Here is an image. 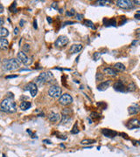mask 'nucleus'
I'll list each match as a JSON object with an SVG mask.
<instances>
[{
  "label": "nucleus",
  "instance_id": "nucleus-1",
  "mask_svg": "<svg viewBox=\"0 0 140 157\" xmlns=\"http://www.w3.org/2000/svg\"><path fill=\"white\" fill-rule=\"evenodd\" d=\"M16 103L12 98L4 99L0 105L1 110L4 113H9V114H13L16 112Z\"/></svg>",
  "mask_w": 140,
  "mask_h": 157
},
{
  "label": "nucleus",
  "instance_id": "nucleus-2",
  "mask_svg": "<svg viewBox=\"0 0 140 157\" xmlns=\"http://www.w3.org/2000/svg\"><path fill=\"white\" fill-rule=\"evenodd\" d=\"M20 66V62L16 59H5L3 62V69L4 71H14L19 69Z\"/></svg>",
  "mask_w": 140,
  "mask_h": 157
},
{
  "label": "nucleus",
  "instance_id": "nucleus-3",
  "mask_svg": "<svg viewBox=\"0 0 140 157\" xmlns=\"http://www.w3.org/2000/svg\"><path fill=\"white\" fill-rule=\"evenodd\" d=\"M54 75L52 74L51 72H45L40 73V76L37 78V83H39L40 85L42 84H46V83H53L54 82Z\"/></svg>",
  "mask_w": 140,
  "mask_h": 157
},
{
  "label": "nucleus",
  "instance_id": "nucleus-4",
  "mask_svg": "<svg viewBox=\"0 0 140 157\" xmlns=\"http://www.w3.org/2000/svg\"><path fill=\"white\" fill-rule=\"evenodd\" d=\"M61 88L58 86H52L48 90V94L52 98H60L61 95Z\"/></svg>",
  "mask_w": 140,
  "mask_h": 157
},
{
  "label": "nucleus",
  "instance_id": "nucleus-5",
  "mask_svg": "<svg viewBox=\"0 0 140 157\" xmlns=\"http://www.w3.org/2000/svg\"><path fill=\"white\" fill-rule=\"evenodd\" d=\"M117 5L121 9H124V10H131V9H132L134 7L133 2L132 1H129V0L117 1Z\"/></svg>",
  "mask_w": 140,
  "mask_h": 157
},
{
  "label": "nucleus",
  "instance_id": "nucleus-6",
  "mask_svg": "<svg viewBox=\"0 0 140 157\" xmlns=\"http://www.w3.org/2000/svg\"><path fill=\"white\" fill-rule=\"evenodd\" d=\"M73 102V98L68 94H64L59 98V103L62 106H68Z\"/></svg>",
  "mask_w": 140,
  "mask_h": 157
},
{
  "label": "nucleus",
  "instance_id": "nucleus-7",
  "mask_svg": "<svg viewBox=\"0 0 140 157\" xmlns=\"http://www.w3.org/2000/svg\"><path fill=\"white\" fill-rule=\"evenodd\" d=\"M18 60L21 63H23L24 65H25V66L31 65L32 62H33V60L30 59L24 52H20L18 53Z\"/></svg>",
  "mask_w": 140,
  "mask_h": 157
},
{
  "label": "nucleus",
  "instance_id": "nucleus-8",
  "mask_svg": "<svg viewBox=\"0 0 140 157\" xmlns=\"http://www.w3.org/2000/svg\"><path fill=\"white\" fill-rule=\"evenodd\" d=\"M26 89L30 92L32 97H35L38 94V87H37V85L34 84V83H28L26 85Z\"/></svg>",
  "mask_w": 140,
  "mask_h": 157
},
{
  "label": "nucleus",
  "instance_id": "nucleus-9",
  "mask_svg": "<svg viewBox=\"0 0 140 157\" xmlns=\"http://www.w3.org/2000/svg\"><path fill=\"white\" fill-rule=\"evenodd\" d=\"M68 39L66 36H60L55 41V46L57 47H64L67 45L68 43Z\"/></svg>",
  "mask_w": 140,
  "mask_h": 157
},
{
  "label": "nucleus",
  "instance_id": "nucleus-10",
  "mask_svg": "<svg viewBox=\"0 0 140 157\" xmlns=\"http://www.w3.org/2000/svg\"><path fill=\"white\" fill-rule=\"evenodd\" d=\"M113 87L118 92L123 93V92L126 91V86H124V84L122 80H118L117 82H115V84L113 85Z\"/></svg>",
  "mask_w": 140,
  "mask_h": 157
},
{
  "label": "nucleus",
  "instance_id": "nucleus-11",
  "mask_svg": "<svg viewBox=\"0 0 140 157\" xmlns=\"http://www.w3.org/2000/svg\"><path fill=\"white\" fill-rule=\"evenodd\" d=\"M127 127H128L130 129H132V128H139V120L138 119L131 120L128 122Z\"/></svg>",
  "mask_w": 140,
  "mask_h": 157
},
{
  "label": "nucleus",
  "instance_id": "nucleus-12",
  "mask_svg": "<svg viewBox=\"0 0 140 157\" xmlns=\"http://www.w3.org/2000/svg\"><path fill=\"white\" fill-rule=\"evenodd\" d=\"M103 73L105 74L109 75V76H117L118 73V72L117 70H115L114 68H112V67H106V68H104L103 69Z\"/></svg>",
  "mask_w": 140,
  "mask_h": 157
},
{
  "label": "nucleus",
  "instance_id": "nucleus-13",
  "mask_svg": "<svg viewBox=\"0 0 140 157\" xmlns=\"http://www.w3.org/2000/svg\"><path fill=\"white\" fill-rule=\"evenodd\" d=\"M102 133L105 136H107V137H109V138L115 137V136L118 135V134H117V132L112 131V130L108 129V128H103V129L102 130Z\"/></svg>",
  "mask_w": 140,
  "mask_h": 157
},
{
  "label": "nucleus",
  "instance_id": "nucleus-14",
  "mask_svg": "<svg viewBox=\"0 0 140 157\" xmlns=\"http://www.w3.org/2000/svg\"><path fill=\"white\" fill-rule=\"evenodd\" d=\"M128 112L130 115H137L139 112V106L138 104H134L128 108Z\"/></svg>",
  "mask_w": 140,
  "mask_h": 157
},
{
  "label": "nucleus",
  "instance_id": "nucleus-15",
  "mask_svg": "<svg viewBox=\"0 0 140 157\" xmlns=\"http://www.w3.org/2000/svg\"><path fill=\"white\" fill-rule=\"evenodd\" d=\"M82 49V45L81 44H78V45H73L70 49H69V53L74 54V53H79L81 50Z\"/></svg>",
  "mask_w": 140,
  "mask_h": 157
},
{
  "label": "nucleus",
  "instance_id": "nucleus-16",
  "mask_svg": "<svg viewBox=\"0 0 140 157\" xmlns=\"http://www.w3.org/2000/svg\"><path fill=\"white\" fill-rule=\"evenodd\" d=\"M110 80H107V81H105V82H102L101 84H99L98 86H97V89L99 90V91H104V90H106L109 86H110Z\"/></svg>",
  "mask_w": 140,
  "mask_h": 157
},
{
  "label": "nucleus",
  "instance_id": "nucleus-17",
  "mask_svg": "<svg viewBox=\"0 0 140 157\" xmlns=\"http://www.w3.org/2000/svg\"><path fill=\"white\" fill-rule=\"evenodd\" d=\"M9 46V42L8 40L4 38L0 39V49L2 50H6Z\"/></svg>",
  "mask_w": 140,
  "mask_h": 157
},
{
  "label": "nucleus",
  "instance_id": "nucleus-18",
  "mask_svg": "<svg viewBox=\"0 0 140 157\" xmlns=\"http://www.w3.org/2000/svg\"><path fill=\"white\" fill-rule=\"evenodd\" d=\"M48 119H49V120H50V121H52V122H56V121H58V120H59V119H60V115H59V114H57V113L52 112V113L49 115Z\"/></svg>",
  "mask_w": 140,
  "mask_h": 157
},
{
  "label": "nucleus",
  "instance_id": "nucleus-19",
  "mask_svg": "<svg viewBox=\"0 0 140 157\" xmlns=\"http://www.w3.org/2000/svg\"><path fill=\"white\" fill-rule=\"evenodd\" d=\"M31 107H32V104H31V102H29V101H23V102H21V104H20V108H21L22 110H24V111L29 109Z\"/></svg>",
  "mask_w": 140,
  "mask_h": 157
},
{
  "label": "nucleus",
  "instance_id": "nucleus-20",
  "mask_svg": "<svg viewBox=\"0 0 140 157\" xmlns=\"http://www.w3.org/2000/svg\"><path fill=\"white\" fill-rule=\"evenodd\" d=\"M114 69L117 70L118 72H123V71H125V66H124L123 64H122L120 62H118V63H116V64H115V66H114Z\"/></svg>",
  "mask_w": 140,
  "mask_h": 157
},
{
  "label": "nucleus",
  "instance_id": "nucleus-21",
  "mask_svg": "<svg viewBox=\"0 0 140 157\" xmlns=\"http://www.w3.org/2000/svg\"><path fill=\"white\" fill-rule=\"evenodd\" d=\"M9 35V31L4 27H0V39L5 38Z\"/></svg>",
  "mask_w": 140,
  "mask_h": 157
},
{
  "label": "nucleus",
  "instance_id": "nucleus-22",
  "mask_svg": "<svg viewBox=\"0 0 140 157\" xmlns=\"http://www.w3.org/2000/svg\"><path fill=\"white\" fill-rule=\"evenodd\" d=\"M104 22V25L106 26H110V25H116V19H103Z\"/></svg>",
  "mask_w": 140,
  "mask_h": 157
},
{
  "label": "nucleus",
  "instance_id": "nucleus-23",
  "mask_svg": "<svg viewBox=\"0 0 140 157\" xmlns=\"http://www.w3.org/2000/svg\"><path fill=\"white\" fill-rule=\"evenodd\" d=\"M83 23H84V24L86 25V26H88V27H89V28H92L93 30H96V26L94 25V24H93V22L92 21H90V20H88V19H85L83 21Z\"/></svg>",
  "mask_w": 140,
  "mask_h": 157
},
{
  "label": "nucleus",
  "instance_id": "nucleus-24",
  "mask_svg": "<svg viewBox=\"0 0 140 157\" xmlns=\"http://www.w3.org/2000/svg\"><path fill=\"white\" fill-rule=\"evenodd\" d=\"M94 142H96L95 140L84 139V140H82L81 141V144H82V145H89V144H92V143H94Z\"/></svg>",
  "mask_w": 140,
  "mask_h": 157
},
{
  "label": "nucleus",
  "instance_id": "nucleus-25",
  "mask_svg": "<svg viewBox=\"0 0 140 157\" xmlns=\"http://www.w3.org/2000/svg\"><path fill=\"white\" fill-rule=\"evenodd\" d=\"M126 90H127L128 92H133V91H135V90H136V85H135L133 82H131V83L126 87Z\"/></svg>",
  "mask_w": 140,
  "mask_h": 157
},
{
  "label": "nucleus",
  "instance_id": "nucleus-26",
  "mask_svg": "<svg viewBox=\"0 0 140 157\" xmlns=\"http://www.w3.org/2000/svg\"><path fill=\"white\" fill-rule=\"evenodd\" d=\"M76 13H75V9H71L70 11H67V12H66V15L67 16V17H73V16H75Z\"/></svg>",
  "mask_w": 140,
  "mask_h": 157
},
{
  "label": "nucleus",
  "instance_id": "nucleus-27",
  "mask_svg": "<svg viewBox=\"0 0 140 157\" xmlns=\"http://www.w3.org/2000/svg\"><path fill=\"white\" fill-rule=\"evenodd\" d=\"M111 1H108V0H101V1H97V4H100V5H105V4H110Z\"/></svg>",
  "mask_w": 140,
  "mask_h": 157
},
{
  "label": "nucleus",
  "instance_id": "nucleus-28",
  "mask_svg": "<svg viewBox=\"0 0 140 157\" xmlns=\"http://www.w3.org/2000/svg\"><path fill=\"white\" fill-rule=\"evenodd\" d=\"M78 132H79V130H78L77 123H75V126H74V127H73V129H72V131H71V133L75 135V134H78Z\"/></svg>",
  "mask_w": 140,
  "mask_h": 157
},
{
  "label": "nucleus",
  "instance_id": "nucleus-29",
  "mask_svg": "<svg viewBox=\"0 0 140 157\" xmlns=\"http://www.w3.org/2000/svg\"><path fill=\"white\" fill-rule=\"evenodd\" d=\"M101 57V53H94V56H93V59L94 60H97V59H100Z\"/></svg>",
  "mask_w": 140,
  "mask_h": 157
},
{
  "label": "nucleus",
  "instance_id": "nucleus-30",
  "mask_svg": "<svg viewBox=\"0 0 140 157\" xmlns=\"http://www.w3.org/2000/svg\"><path fill=\"white\" fill-rule=\"evenodd\" d=\"M83 18H84V16H83L82 14H79V13L76 14V19L77 20L81 21V20H83Z\"/></svg>",
  "mask_w": 140,
  "mask_h": 157
},
{
  "label": "nucleus",
  "instance_id": "nucleus-31",
  "mask_svg": "<svg viewBox=\"0 0 140 157\" xmlns=\"http://www.w3.org/2000/svg\"><path fill=\"white\" fill-rule=\"evenodd\" d=\"M4 24V19L3 17H0V27H2V25Z\"/></svg>",
  "mask_w": 140,
  "mask_h": 157
},
{
  "label": "nucleus",
  "instance_id": "nucleus-32",
  "mask_svg": "<svg viewBox=\"0 0 140 157\" xmlns=\"http://www.w3.org/2000/svg\"><path fill=\"white\" fill-rule=\"evenodd\" d=\"M14 34H15V35H18V34H19V28L16 27V28L14 29Z\"/></svg>",
  "mask_w": 140,
  "mask_h": 157
},
{
  "label": "nucleus",
  "instance_id": "nucleus-33",
  "mask_svg": "<svg viewBox=\"0 0 140 157\" xmlns=\"http://www.w3.org/2000/svg\"><path fill=\"white\" fill-rule=\"evenodd\" d=\"M139 13H140V12L139 11L138 12H137V14L135 15V18H136V19H139L140 18H139Z\"/></svg>",
  "mask_w": 140,
  "mask_h": 157
},
{
  "label": "nucleus",
  "instance_id": "nucleus-34",
  "mask_svg": "<svg viewBox=\"0 0 140 157\" xmlns=\"http://www.w3.org/2000/svg\"><path fill=\"white\" fill-rule=\"evenodd\" d=\"M18 75H10V76H7L6 78H17Z\"/></svg>",
  "mask_w": 140,
  "mask_h": 157
},
{
  "label": "nucleus",
  "instance_id": "nucleus-35",
  "mask_svg": "<svg viewBox=\"0 0 140 157\" xmlns=\"http://www.w3.org/2000/svg\"><path fill=\"white\" fill-rule=\"evenodd\" d=\"M4 12V6L2 5V4H0V13H2Z\"/></svg>",
  "mask_w": 140,
  "mask_h": 157
},
{
  "label": "nucleus",
  "instance_id": "nucleus-36",
  "mask_svg": "<svg viewBox=\"0 0 140 157\" xmlns=\"http://www.w3.org/2000/svg\"><path fill=\"white\" fill-rule=\"evenodd\" d=\"M43 142H45V143H46V144H51V141H50L49 140H44Z\"/></svg>",
  "mask_w": 140,
  "mask_h": 157
},
{
  "label": "nucleus",
  "instance_id": "nucleus-37",
  "mask_svg": "<svg viewBox=\"0 0 140 157\" xmlns=\"http://www.w3.org/2000/svg\"><path fill=\"white\" fill-rule=\"evenodd\" d=\"M46 19H47V21H48L49 23H52V22H53V19H52L50 17H47V18H46Z\"/></svg>",
  "mask_w": 140,
  "mask_h": 157
},
{
  "label": "nucleus",
  "instance_id": "nucleus-38",
  "mask_svg": "<svg viewBox=\"0 0 140 157\" xmlns=\"http://www.w3.org/2000/svg\"><path fill=\"white\" fill-rule=\"evenodd\" d=\"M37 24V23H36V20H35V21H34V25H33L35 29H37V24Z\"/></svg>",
  "mask_w": 140,
  "mask_h": 157
},
{
  "label": "nucleus",
  "instance_id": "nucleus-39",
  "mask_svg": "<svg viewBox=\"0 0 140 157\" xmlns=\"http://www.w3.org/2000/svg\"><path fill=\"white\" fill-rule=\"evenodd\" d=\"M133 3H136V4H139V1H133Z\"/></svg>",
  "mask_w": 140,
  "mask_h": 157
}]
</instances>
